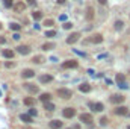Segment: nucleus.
I'll use <instances>...</instances> for the list:
<instances>
[{
	"mask_svg": "<svg viewBox=\"0 0 130 129\" xmlns=\"http://www.w3.org/2000/svg\"><path fill=\"white\" fill-rule=\"evenodd\" d=\"M14 9H15V12H23L24 9H26V5H24L23 2H18V3L14 5Z\"/></svg>",
	"mask_w": 130,
	"mask_h": 129,
	"instance_id": "15",
	"label": "nucleus"
},
{
	"mask_svg": "<svg viewBox=\"0 0 130 129\" xmlns=\"http://www.w3.org/2000/svg\"><path fill=\"white\" fill-rule=\"evenodd\" d=\"M0 29H2V23H0Z\"/></svg>",
	"mask_w": 130,
	"mask_h": 129,
	"instance_id": "41",
	"label": "nucleus"
},
{
	"mask_svg": "<svg viewBox=\"0 0 130 129\" xmlns=\"http://www.w3.org/2000/svg\"><path fill=\"white\" fill-rule=\"evenodd\" d=\"M32 62H35V64H42V62H44V56H41V55H36V56H33Z\"/></svg>",
	"mask_w": 130,
	"mask_h": 129,
	"instance_id": "24",
	"label": "nucleus"
},
{
	"mask_svg": "<svg viewBox=\"0 0 130 129\" xmlns=\"http://www.w3.org/2000/svg\"><path fill=\"white\" fill-rule=\"evenodd\" d=\"M6 43V38H3V36H0V44H5Z\"/></svg>",
	"mask_w": 130,
	"mask_h": 129,
	"instance_id": "37",
	"label": "nucleus"
},
{
	"mask_svg": "<svg viewBox=\"0 0 130 129\" xmlns=\"http://www.w3.org/2000/svg\"><path fill=\"white\" fill-rule=\"evenodd\" d=\"M71 27H73V23H70V21L64 23V29H71Z\"/></svg>",
	"mask_w": 130,
	"mask_h": 129,
	"instance_id": "34",
	"label": "nucleus"
},
{
	"mask_svg": "<svg viewBox=\"0 0 130 129\" xmlns=\"http://www.w3.org/2000/svg\"><path fill=\"white\" fill-rule=\"evenodd\" d=\"M80 122H83V123H86V124H91L92 123V115L91 114H88V112H83V114H80Z\"/></svg>",
	"mask_w": 130,
	"mask_h": 129,
	"instance_id": "6",
	"label": "nucleus"
},
{
	"mask_svg": "<svg viewBox=\"0 0 130 129\" xmlns=\"http://www.w3.org/2000/svg\"><path fill=\"white\" fill-rule=\"evenodd\" d=\"M21 76H23L24 79H30V77L35 76V72H33L32 68H26V70H23V72H21Z\"/></svg>",
	"mask_w": 130,
	"mask_h": 129,
	"instance_id": "11",
	"label": "nucleus"
},
{
	"mask_svg": "<svg viewBox=\"0 0 130 129\" xmlns=\"http://www.w3.org/2000/svg\"><path fill=\"white\" fill-rule=\"evenodd\" d=\"M14 50H3V56L5 58H8V59H12V58H14Z\"/></svg>",
	"mask_w": 130,
	"mask_h": 129,
	"instance_id": "23",
	"label": "nucleus"
},
{
	"mask_svg": "<svg viewBox=\"0 0 130 129\" xmlns=\"http://www.w3.org/2000/svg\"><path fill=\"white\" fill-rule=\"evenodd\" d=\"M27 3H29V5H35L36 0H27Z\"/></svg>",
	"mask_w": 130,
	"mask_h": 129,
	"instance_id": "39",
	"label": "nucleus"
},
{
	"mask_svg": "<svg viewBox=\"0 0 130 129\" xmlns=\"http://www.w3.org/2000/svg\"><path fill=\"white\" fill-rule=\"evenodd\" d=\"M33 99H32V97H26V99H24V105H27V106H32V105H33Z\"/></svg>",
	"mask_w": 130,
	"mask_h": 129,
	"instance_id": "28",
	"label": "nucleus"
},
{
	"mask_svg": "<svg viewBox=\"0 0 130 129\" xmlns=\"http://www.w3.org/2000/svg\"><path fill=\"white\" fill-rule=\"evenodd\" d=\"M77 67V61H74V59H70V61H65L64 64H62V68L65 70V68H76Z\"/></svg>",
	"mask_w": 130,
	"mask_h": 129,
	"instance_id": "9",
	"label": "nucleus"
},
{
	"mask_svg": "<svg viewBox=\"0 0 130 129\" xmlns=\"http://www.w3.org/2000/svg\"><path fill=\"white\" fill-rule=\"evenodd\" d=\"M79 38H80V34H79V32H73L71 35H68L67 44H74V43H77V41H79Z\"/></svg>",
	"mask_w": 130,
	"mask_h": 129,
	"instance_id": "4",
	"label": "nucleus"
},
{
	"mask_svg": "<svg viewBox=\"0 0 130 129\" xmlns=\"http://www.w3.org/2000/svg\"><path fill=\"white\" fill-rule=\"evenodd\" d=\"M88 106L91 108L92 111H97V112H101V111L104 109V105H103V103H100V102H97V103L89 102V103H88Z\"/></svg>",
	"mask_w": 130,
	"mask_h": 129,
	"instance_id": "3",
	"label": "nucleus"
},
{
	"mask_svg": "<svg viewBox=\"0 0 130 129\" xmlns=\"http://www.w3.org/2000/svg\"><path fill=\"white\" fill-rule=\"evenodd\" d=\"M3 5H5V8H12L14 6V2L12 0H3Z\"/></svg>",
	"mask_w": 130,
	"mask_h": 129,
	"instance_id": "29",
	"label": "nucleus"
},
{
	"mask_svg": "<svg viewBox=\"0 0 130 129\" xmlns=\"http://www.w3.org/2000/svg\"><path fill=\"white\" fill-rule=\"evenodd\" d=\"M98 3H100V5H106L107 0H98Z\"/></svg>",
	"mask_w": 130,
	"mask_h": 129,
	"instance_id": "38",
	"label": "nucleus"
},
{
	"mask_svg": "<svg viewBox=\"0 0 130 129\" xmlns=\"http://www.w3.org/2000/svg\"><path fill=\"white\" fill-rule=\"evenodd\" d=\"M50 99H51V94L50 93H42L41 96H39V100H41V102H48Z\"/></svg>",
	"mask_w": 130,
	"mask_h": 129,
	"instance_id": "18",
	"label": "nucleus"
},
{
	"mask_svg": "<svg viewBox=\"0 0 130 129\" xmlns=\"http://www.w3.org/2000/svg\"><path fill=\"white\" fill-rule=\"evenodd\" d=\"M15 65V62H11V61H8V62H5V67L6 68H12Z\"/></svg>",
	"mask_w": 130,
	"mask_h": 129,
	"instance_id": "33",
	"label": "nucleus"
},
{
	"mask_svg": "<svg viewBox=\"0 0 130 129\" xmlns=\"http://www.w3.org/2000/svg\"><path fill=\"white\" fill-rule=\"evenodd\" d=\"M115 114L116 115H127L129 114V108H125V106H123V105H118L115 108Z\"/></svg>",
	"mask_w": 130,
	"mask_h": 129,
	"instance_id": "7",
	"label": "nucleus"
},
{
	"mask_svg": "<svg viewBox=\"0 0 130 129\" xmlns=\"http://www.w3.org/2000/svg\"><path fill=\"white\" fill-rule=\"evenodd\" d=\"M24 88L29 91L30 94H36V93H38V87L33 85V84H24Z\"/></svg>",
	"mask_w": 130,
	"mask_h": 129,
	"instance_id": "12",
	"label": "nucleus"
},
{
	"mask_svg": "<svg viewBox=\"0 0 130 129\" xmlns=\"http://www.w3.org/2000/svg\"><path fill=\"white\" fill-rule=\"evenodd\" d=\"M58 96L60 99H71L73 97V91L68 88H59L58 90Z\"/></svg>",
	"mask_w": 130,
	"mask_h": 129,
	"instance_id": "1",
	"label": "nucleus"
},
{
	"mask_svg": "<svg viewBox=\"0 0 130 129\" xmlns=\"http://www.w3.org/2000/svg\"><path fill=\"white\" fill-rule=\"evenodd\" d=\"M12 38H14L15 41H17V40H20V34H18V32H17V34H14V36H12Z\"/></svg>",
	"mask_w": 130,
	"mask_h": 129,
	"instance_id": "36",
	"label": "nucleus"
},
{
	"mask_svg": "<svg viewBox=\"0 0 130 129\" xmlns=\"http://www.w3.org/2000/svg\"><path fill=\"white\" fill-rule=\"evenodd\" d=\"M53 81V76L51 74H42V76H39V82L41 84H48V82Z\"/></svg>",
	"mask_w": 130,
	"mask_h": 129,
	"instance_id": "13",
	"label": "nucleus"
},
{
	"mask_svg": "<svg viewBox=\"0 0 130 129\" xmlns=\"http://www.w3.org/2000/svg\"><path fill=\"white\" fill-rule=\"evenodd\" d=\"M17 52L20 53V55H29V53H30V47H29V46H18Z\"/></svg>",
	"mask_w": 130,
	"mask_h": 129,
	"instance_id": "10",
	"label": "nucleus"
},
{
	"mask_svg": "<svg viewBox=\"0 0 130 129\" xmlns=\"http://www.w3.org/2000/svg\"><path fill=\"white\" fill-rule=\"evenodd\" d=\"M124 99H125V97H124L123 94H112V96H111V102H112V103H116V105L123 103Z\"/></svg>",
	"mask_w": 130,
	"mask_h": 129,
	"instance_id": "5",
	"label": "nucleus"
},
{
	"mask_svg": "<svg viewBox=\"0 0 130 129\" xmlns=\"http://www.w3.org/2000/svg\"><path fill=\"white\" fill-rule=\"evenodd\" d=\"M123 27H124V21H121V20H116V21H115V29H116V31H121Z\"/></svg>",
	"mask_w": 130,
	"mask_h": 129,
	"instance_id": "25",
	"label": "nucleus"
},
{
	"mask_svg": "<svg viewBox=\"0 0 130 129\" xmlns=\"http://www.w3.org/2000/svg\"><path fill=\"white\" fill-rule=\"evenodd\" d=\"M127 129H130V126H127Z\"/></svg>",
	"mask_w": 130,
	"mask_h": 129,
	"instance_id": "42",
	"label": "nucleus"
},
{
	"mask_svg": "<svg viewBox=\"0 0 130 129\" xmlns=\"http://www.w3.org/2000/svg\"><path fill=\"white\" fill-rule=\"evenodd\" d=\"M38 114V112H36V109H33V108H32V109H29V115H32V117H33V115H36Z\"/></svg>",
	"mask_w": 130,
	"mask_h": 129,
	"instance_id": "35",
	"label": "nucleus"
},
{
	"mask_svg": "<svg viewBox=\"0 0 130 129\" xmlns=\"http://www.w3.org/2000/svg\"><path fill=\"white\" fill-rule=\"evenodd\" d=\"M101 41H103V35L101 34H94L89 38V43H94V44H100Z\"/></svg>",
	"mask_w": 130,
	"mask_h": 129,
	"instance_id": "8",
	"label": "nucleus"
},
{
	"mask_svg": "<svg viewBox=\"0 0 130 129\" xmlns=\"http://www.w3.org/2000/svg\"><path fill=\"white\" fill-rule=\"evenodd\" d=\"M115 81L118 82V85H121V84H125V76L124 74H121V73H118L115 76Z\"/></svg>",
	"mask_w": 130,
	"mask_h": 129,
	"instance_id": "17",
	"label": "nucleus"
},
{
	"mask_svg": "<svg viewBox=\"0 0 130 129\" xmlns=\"http://www.w3.org/2000/svg\"><path fill=\"white\" fill-rule=\"evenodd\" d=\"M107 122H109L107 117H101V119H100V124H101V126H106Z\"/></svg>",
	"mask_w": 130,
	"mask_h": 129,
	"instance_id": "31",
	"label": "nucleus"
},
{
	"mask_svg": "<svg viewBox=\"0 0 130 129\" xmlns=\"http://www.w3.org/2000/svg\"><path fill=\"white\" fill-rule=\"evenodd\" d=\"M62 114H64L65 119H73L76 115V109H74V108H71V106H68V108H65V109L62 111Z\"/></svg>",
	"mask_w": 130,
	"mask_h": 129,
	"instance_id": "2",
	"label": "nucleus"
},
{
	"mask_svg": "<svg viewBox=\"0 0 130 129\" xmlns=\"http://www.w3.org/2000/svg\"><path fill=\"white\" fill-rule=\"evenodd\" d=\"M53 20H50V18H48V20H46V21H44V26H46V27H51V26H53Z\"/></svg>",
	"mask_w": 130,
	"mask_h": 129,
	"instance_id": "30",
	"label": "nucleus"
},
{
	"mask_svg": "<svg viewBox=\"0 0 130 129\" xmlns=\"http://www.w3.org/2000/svg\"><path fill=\"white\" fill-rule=\"evenodd\" d=\"M9 27L12 29V31H15V32H18L20 29H21V26H20V24H17V23H11V24H9Z\"/></svg>",
	"mask_w": 130,
	"mask_h": 129,
	"instance_id": "27",
	"label": "nucleus"
},
{
	"mask_svg": "<svg viewBox=\"0 0 130 129\" xmlns=\"http://www.w3.org/2000/svg\"><path fill=\"white\" fill-rule=\"evenodd\" d=\"M55 47H56L55 43H46V44H42V50H51V49H55Z\"/></svg>",
	"mask_w": 130,
	"mask_h": 129,
	"instance_id": "22",
	"label": "nucleus"
},
{
	"mask_svg": "<svg viewBox=\"0 0 130 129\" xmlns=\"http://www.w3.org/2000/svg\"><path fill=\"white\" fill-rule=\"evenodd\" d=\"M20 119H21L24 123H32V115H29V114H21Z\"/></svg>",
	"mask_w": 130,
	"mask_h": 129,
	"instance_id": "20",
	"label": "nucleus"
},
{
	"mask_svg": "<svg viewBox=\"0 0 130 129\" xmlns=\"http://www.w3.org/2000/svg\"><path fill=\"white\" fill-rule=\"evenodd\" d=\"M86 18L89 20V21H91V20H92V18H94V9H92V8H91V6H89V8H88V9H86Z\"/></svg>",
	"mask_w": 130,
	"mask_h": 129,
	"instance_id": "21",
	"label": "nucleus"
},
{
	"mask_svg": "<svg viewBox=\"0 0 130 129\" xmlns=\"http://www.w3.org/2000/svg\"><path fill=\"white\" fill-rule=\"evenodd\" d=\"M44 108H46V109L47 111H55V103H51L50 100H48V102H44Z\"/></svg>",
	"mask_w": 130,
	"mask_h": 129,
	"instance_id": "19",
	"label": "nucleus"
},
{
	"mask_svg": "<svg viewBox=\"0 0 130 129\" xmlns=\"http://www.w3.org/2000/svg\"><path fill=\"white\" fill-rule=\"evenodd\" d=\"M79 90L82 91V93H89V91H91V85H89L88 82H83V84L79 85Z\"/></svg>",
	"mask_w": 130,
	"mask_h": 129,
	"instance_id": "14",
	"label": "nucleus"
},
{
	"mask_svg": "<svg viewBox=\"0 0 130 129\" xmlns=\"http://www.w3.org/2000/svg\"><path fill=\"white\" fill-rule=\"evenodd\" d=\"M32 17H33V20H41V18H42V12L35 11L33 14H32Z\"/></svg>",
	"mask_w": 130,
	"mask_h": 129,
	"instance_id": "26",
	"label": "nucleus"
},
{
	"mask_svg": "<svg viewBox=\"0 0 130 129\" xmlns=\"http://www.w3.org/2000/svg\"><path fill=\"white\" fill-rule=\"evenodd\" d=\"M56 2H58L59 5H62V3H65V0H56Z\"/></svg>",
	"mask_w": 130,
	"mask_h": 129,
	"instance_id": "40",
	"label": "nucleus"
},
{
	"mask_svg": "<svg viewBox=\"0 0 130 129\" xmlns=\"http://www.w3.org/2000/svg\"><path fill=\"white\" fill-rule=\"evenodd\" d=\"M46 36H48V38H51V36H56V32H55V31H47V32H46Z\"/></svg>",
	"mask_w": 130,
	"mask_h": 129,
	"instance_id": "32",
	"label": "nucleus"
},
{
	"mask_svg": "<svg viewBox=\"0 0 130 129\" xmlns=\"http://www.w3.org/2000/svg\"><path fill=\"white\" fill-rule=\"evenodd\" d=\"M50 128L51 129H60V128H62V122H60V120H51V122H50Z\"/></svg>",
	"mask_w": 130,
	"mask_h": 129,
	"instance_id": "16",
	"label": "nucleus"
}]
</instances>
